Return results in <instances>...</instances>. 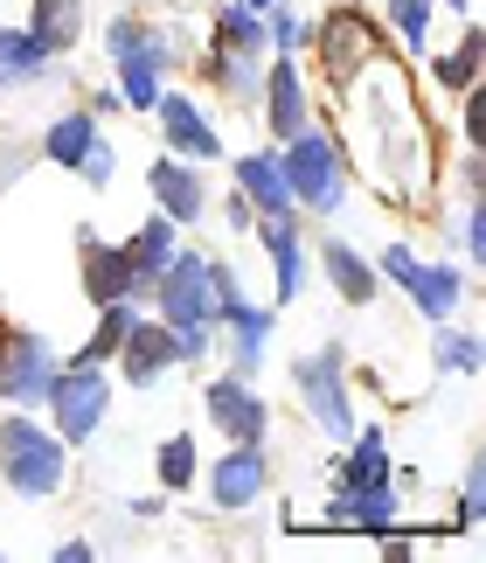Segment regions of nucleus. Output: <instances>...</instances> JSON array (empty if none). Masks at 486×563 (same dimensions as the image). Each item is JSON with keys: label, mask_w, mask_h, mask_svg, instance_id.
Wrapping results in <instances>:
<instances>
[{"label": "nucleus", "mask_w": 486, "mask_h": 563, "mask_svg": "<svg viewBox=\"0 0 486 563\" xmlns=\"http://www.w3.org/2000/svg\"><path fill=\"white\" fill-rule=\"evenodd\" d=\"M0 481H8L21 501H56L63 481H70V445L49 439L29 410L0 424Z\"/></svg>", "instance_id": "obj_1"}, {"label": "nucleus", "mask_w": 486, "mask_h": 563, "mask_svg": "<svg viewBox=\"0 0 486 563\" xmlns=\"http://www.w3.org/2000/svg\"><path fill=\"white\" fill-rule=\"evenodd\" d=\"M285 188H292V209L306 216H334L347 202V146L320 125H306L299 140H285Z\"/></svg>", "instance_id": "obj_2"}, {"label": "nucleus", "mask_w": 486, "mask_h": 563, "mask_svg": "<svg viewBox=\"0 0 486 563\" xmlns=\"http://www.w3.org/2000/svg\"><path fill=\"white\" fill-rule=\"evenodd\" d=\"M104 410H112V376L104 362H63L56 383H49V424L63 445H91Z\"/></svg>", "instance_id": "obj_3"}, {"label": "nucleus", "mask_w": 486, "mask_h": 563, "mask_svg": "<svg viewBox=\"0 0 486 563\" xmlns=\"http://www.w3.org/2000/svg\"><path fill=\"white\" fill-rule=\"evenodd\" d=\"M56 369H63V355L42 334H29V328L0 334V397H8L14 410H42V404H49Z\"/></svg>", "instance_id": "obj_4"}, {"label": "nucleus", "mask_w": 486, "mask_h": 563, "mask_svg": "<svg viewBox=\"0 0 486 563\" xmlns=\"http://www.w3.org/2000/svg\"><path fill=\"white\" fill-rule=\"evenodd\" d=\"M292 383H299L306 418H313L327 439H347V431H355V410H347V376H341V349H334V341L313 349V355H299L292 362Z\"/></svg>", "instance_id": "obj_5"}, {"label": "nucleus", "mask_w": 486, "mask_h": 563, "mask_svg": "<svg viewBox=\"0 0 486 563\" xmlns=\"http://www.w3.org/2000/svg\"><path fill=\"white\" fill-rule=\"evenodd\" d=\"M146 299H153V313H161L167 328H216V313H209V257L202 251H174Z\"/></svg>", "instance_id": "obj_6"}, {"label": "nucleus", "mask_w": 486, "mask_h": 563, "mask_svg": "<svg viewBox=\"0 0 486 563\" xmlns=\"http://www.w3.org/2000/svg\"><path fill=\"white\" fill-rule=\"evenodd\" d=\"M202 404H209V418H216V439H230V445H264V431H272V404L251 389V376H216L202 389Z\"/></svg>", "instance_id": "obj_7"}, {"label": "nucleus", "mask_w": 486, "mask_h": 563, "mask_svg": "<svg viewBox=\"0 0 486 563\" xmlns=\"http://www.w3.org/2000/svg\"><path fill=\"white\" fill-rule=\"evenodd\" d=\"M368 56H383V29H375L362 8H334V14L320 21V63H327V77H334V84H347Z\"/></svg>", "instance_id": "obj_8"}, {"label": "nucleus", "mask_w": 486, "mask_h": 563, "mask_svg": "<svg viewBox=\"0 0 486 563\" xmlns=\"http://www.w3.org/2000/svg\"><path fill=\"white\" fill-rule=\"evenodd\" d=\"M257 112H264V125H272V140H299L306 125H313V104H306V84H299L292 56H264Z\"/></svg>", "instance_id": "obj_9"}, {"label": "nucleus", "mask_w": 486, "mask_h": 563, "mask_svg": "<svg viewBox=\"0 0 486 563\" xmlns=\"http://www.w3.org/2000/svg\"><path fill=\"white\" fill-rule=\"evenodd\" d=\"M153 119H161L167 154H181V161H223V133L202 119V104H195V98L161 91V98H153Z\"/></svg>", "instance_id": "obj_10"}, {"label": "nucleus", "mask_w": 486, "mask_h": 563, "mask_svg": "<svg viewBox=\"0 0 486 563\" xmlns=\"http://www.w3.org/2000/svg\"><path fill=\"white\" fill-rule=\"evenodd\" d=\"M174 362H181V341H174V328L161 313H140L132 320V334H125V349H119V369H125V383L132 389H153Z\"/></svg>", "instance_id": "obj_11"}, {"label": "nucleus", "mask_w": 486, "mask_h": 563, "mask_svg": "<svg viewBox=\"0 0 486 563\" xmlns=\"http://www.w3.org/2000/svg\"><path fill=\"white\" fill-rule=\"evenodd\" d=\"M257 494H272V460H264V445H230L223 460L209 466V501L216 508H251Z\"/></svg>", "instance_id": "obj_12"}, {"label": "nucleus", "mask_w": 486, "mask_h": 563, "mask_svg": "<svg viewBox=\"0 0 486 563\" xmlns=\"http://www.w3.org/2000/svg\"><path fill=\"white\" fill-rule=\"evenodd\" d=\"M146 188H153V202H161V216H174V223H202L209 216V181H202V167L181 161V154L153 161Z\"/></svg>", "instance_id": "obj_13"}, {"label": "nucleus", "mask_w": 486, "mask_h": 563, "mask_svg": "<svg viewBox=\"0 0 486 563\" xmlns=\"http://www.w3.org/2000/svg\"><path fill=\"white\" fill-rule=\"evenodd\" d=\"M181 251V223L174 216H146L140 223V236L125 244V265H132V299H146L153 292V278L167 272V257Z\"/></svg>", "instance_id": "obj_14"}, {"label": "nucleus", "mask_w": 486, "mask_h": 563, "mask_svg": "<svg viewBox=\"0 0 486 563\" xmlns=\"http://www.w3.org/2000/svg\"><path fill=\"white\" fill-rule=\"evenodd\" d=\"M257 236H264V251H272V272H278L272 299L285 307V299H299V292H306V251H299V216H257Z\"/></svg>", "instance_id": "obj_15"}, {"label": "nucleus", "mask_w": 486, "mask_h": 563, "mask_svg": "<svg viewBox=\"0 0 486 563\" xmlns=\"http://www.w3.org/2000/svg\"><path fill=\"white\" fill-rule=\"evenodd\" d=\"M236 195H243L257 216H299V209H292V188H285V167H278L272 154H243V161H236Z\"/></svg>", "instance_id": "obj_16"}, {"label": "nucleus", "mask_w": 486, "mask_h": 563, "mask_svg": "<svg viewBox=\"0 0 486 563\" xmlns=\"http://www.w3.org/2000/svg\"><path fill=\"white\" fill-rule=\"evenodd\" d=\"M320 265H327V286H334L347 307H368L375 292H383V278H375V265L355 251V244H341V236H327L320 244Z\"/></svg>", "instance_id": "obj_17"}, {"label": "nucleus", "mask_w": 486, "mask_h": 563, "mask_svg": "<svg viewBox=\"0 0 486 563\" xmlns=\"http://www.w3.org/2000/svg\"><path fill=\"white\" fill-rule=\"evenodd\" d=\"M84 251V299L104 307V299H132V265H125V244H77Z\"/></svg>", "instance_id": "obj_18"}, {"label": "nucleus", "mask_w": 486, "mask_h": 563, "mask_svg": "<svg viewBox=\"0 0 486 563\" xmlns=\"http://www.w3.org/2000/svg\"><path fill=\"white\" fill-rule=\"evenodd\" d=\"M404 292H410V307L424 313L431 328H445V320H452V307L466 299V272H452V265H417Z\"/></svg>", "instance_id": "obj_19"}, {"label": "nucleus", "mask_w": 486, "mask_h": 563, "mask_svg": "<svg viewBox=\"0 0 486 563\" xmlns=\"http://www.w3.org/2000/svg\"><path fill=\"white\" fill-rule=\"evenodd\" d=\"M29 35L42 42V56H70L77 35H84V0H35L29 8Z\"/></svg>", "instance_id": "obj_20"}, {"label": "nucleus", "mask_w": 486, "mask_h": 563, "mask_svg": "<svg viewBox=\"0 0 486 563\" xmlns=\"http://www.w3.org/2000/svg\"><path fill=\"white\" fill-rule=\"evenodd\" d=\"M347 460H341V473H334V487H389V439L383 431H347Z\"/></svg>", "instance_id": "obj_21"}, {"label": "nucleus", "mask_w": 486, "mask_h": 563, "mask_svg": "<svg viewBox=\"0 0 486 563\" xmlns=\"http://www.w3.org/2000/svg\"><path fill=\"white\" fill-rule=\"evenodd\" d=\"M223 328H230V349H236V376H257L264 349H272V307H236Z\"/></svg>", "instance_id": "obj_22"}, {"label": "nucleus", "mask_w": 486, "mask_h": 563, "mask_svg": "<svg viewBox=\"0 0 486 563\" xmlns=\"http://www.w3.org/2000/svg\"><path fill=\"white\" fill-rule=\"evenodd\" d=\"M132 320H140V299H104V307H98V334L77 349V362H119Z\"/></svg>", "instance_id": "obj_23"}, {"label": "nucleus", "mask_w": 486, "mask_h": 563, "mask_svg": "<svg viewBox=\"0 0 486 563\" xmlns=\"http://www.w3.org/2000/svg\"><path fill=\"white\" fill-rule=\"evenodd\" d=\"M216 49H230V56H272V49H264V14L243 8V0H223V8H216Z\"/></svg>", "instance_id": "obj_24"}, {"label": "nucleus", "mask_w": 486, "mask_h": 563, "mask_svg": "<svg viewBox=\"0 0 486 563\" xmlns=\"http://www.w3.org/2000/svg\"><path fill=\"white\" fill-rule=\"evenodd\" d=\"M91 140H98V112H63L56 125H49V140H42V154H49L56 167H77L84 154H91Z\"/></svg>", "instance_id": "obj_25"}, {"label": "nucleus", "mask_w": 486, "mask_h": 563, "mask_svg": "<svg viewBox=\"0 0 486 563\" xmlns=\"http://www.w3.org/2000/svg\"><path fill=\"white\" fill-rule=\"evenodd\" d=\"M42 70H49L42 42L29 29H0V84H35Z\"/></svg>", "instance_id": "obj_26"}, {"label": "nucleus", "mask_w": 486, "mask_h": 563, "mask_svg": "<svg viewBox=\"0 0 486 563\" xmlns=\"http://www.w3.org/2000/svg\"><path fill=\"white\" fill-rule=\"evenodd\" d=\"M153 466H161V487H167V494L195 487V473H202V460H195V439H188V431H174V439H161V452H153Z\"/></svg>", "instance_id": "obj_27"}, {"label": "nucleus", "mask_w": 486, "mask_h": 563, "mask_svg": "<svg viewBox=\"0 0 486 563\" xmlns=\"http://www.w3.org/2000/svg\"><path fill=\"white\" fill-rule=\"evenodd\" d=\"M479 63H486V42H479V29H466V42H459L452 56H438V84H445V91H473Z\"/></svg>", "instance_id": "obj_28"}, {"label": "nucleus", "mask_w": 486, "mask_h": 563, "mask_svg": "<svg viewBox=\"0 0 486 563\" xmlns=\"http://www.w3.org/2000/svg\"><path fill=\"white\" fill-rule=\"evenodd\" d=\"M431 8H438V0H389V21H396V35H404V49H424Z\"/></svg>", "instance_id": "obj_29"}, {"label": "nucleus", "mask_w": 486, "mask_h": 563, "mask_svg": "<svg viewBox=\"0 0 486 563\" xmlns=\"http://www.w3.org/2000/svg\"><path fill=\"white\" fill-rule=\"evenodd\" d=\"M438 369H445V376H473L479 369V334H445V328H438Z\"/></svg>", "instance_id": "obj_30"}, {"label": "nucleus", "mask_w": 486, "mask_h": 563, "mask_svg": "<svg viewBox=\"0 0 486 563\" xmlns=\"http://www.w3.org/2000/svg\"><path fill=\"white\" fill-rule=\"evenodd\" d=\"M77 175H84V181H91V188H104V181H112V175H119V154H112V140H104V133L91 140V154H84V161H77Z\"/></svg>", "instance_id": "obj_31"}, {"label": "nucleus", "mask_w": 486, "mask_h": 563, "mask_svg": "<svg viewBox=\"0 0 486 563\" xmlns=\"http://www.w3.org/2000/svg\"><path fill=\"white\" fill-rule=\"evenodd\" d=\"M459 522H466V529L486 522V481H479V460L466 466V487H459Z\"/></svg>", "instance_id": "obj_32"}, {"label": "nucleus", "mask_w": 486, "mask_h": 563, "mask_svg": "<svg viewBox=\"0 0 486 563\" xmlns=\"http://www.w3.org/2000/svg\"><path fill=\"white\" fill-rule=\"evenodd\" d=\"M375 272H383L389 286H410V272H417V251H410V244H383V257H375Z\"/></svg>", "instance_id": "obj_33"}, {"label": "nucleus", "mask_w": 486, "mask_h": 563, "mask_svg": "<svg viewBox=\"0 0 486 563\" xmlns=\"http://www.w3.org/2000/svg\"><path fill=\"white\" fill-rule=\"evenodd\" d=\"M459 244H466V257L479 265V251H486V223H479V202L459 209Z\"/></svg>", "instance_id": "obj_34"}, {"label": "nucleus", "mask_w": 486, "mask_h": 563, "mask_svg": "<svg viewBox=\"0 0 486 563\" xmlns=\"http://www.w3.org/2000/svg\"><path fill=\"white\" fill-rule=\"evenodd\" d=\"M466 140H473V146L486 140V98H479V84L466 91Z\"/></svg>", "instance_id": "obj_35"}, {"label": "nucleus", "mask_w": 486, "mask_h": 563, "mask_svg": "<svg viewBox=\"0 0 486 563\" xmlns=\"http://www.w3.org/2000/svg\"><path fill=\"white\" fill-rule=\"evenodd\" d=\"M223 223H230V230H257V209L243 202V195H230V202H223Z\"/></svg>", "instance_id": "obj_36"}, {"label": "nucleus", "mask_w": 486, "mask_h": 563, "mask_svg": "<svg viewBox=\"0 0 486 563\" xmlns=\"http://www.w3.org/2000/svg\"><path fill=\"white\" fill-rule=\"evenodd\" d=\"M98 556V543H84V536H70V543L56 550V563H91Z\"/></svg>", "instance_id": "obj_37"}, {"label": "nucleus", "mask_w": 486, "mask_h": 563, "mask_svg": "<svg viewBox=\"0 0 486 563\" xmlns=\"http://www.w3.org/2000/svg\"><path fill=\"white\" fill-rule=\"evenodd\" d=\"M243 8H257V14H264V8H278V0H243Z\"/></svg>", "instance_id": "obj_38"}, {"label": "nucleus", "mask_w": 486, "mask_h": 563, "mask_svg": "<svg viewBox=\"0 0 486 563\" xmlns=\"http://www.w3.org/2000/svg\"><path fill=\"white\" fill-rule=\"evenodd\" d=\"M445 8H473V0H445Z\"/></svg>", "instance_id": "obj_39"}]
</instances>
